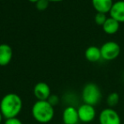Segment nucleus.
<instances>
[{
  "label": "nucleus",
  "instance_id": "7",
  "mask_svg": "<svg viewBox=\"0 0 124 124\" xmlns=\"http://www.w3.org/2000/svg\"><path fill=\"white\" fill-rule=\"evenodd\" d=\"M33 94L38 100H47L51 95L50 87L44 82H39L33 88Z\"/></svg>",
  "mask_w": 124,
  "mask_h": 124
},
{
  "label": "nucleus",
  "instance_id": "2",
  "mask_svg": "<svg viewBox=\"0 0 124 124\" xmlns=\"http://www.w3.org/2000/svg\"><path fill=\"white\" fill-rule=\"evenodd\" d=\"M33 118L40 123H48L51 122L54 116V108L48 100H38L31 108Z\"/></svg>",
  "mask_w": 124,
  "mask_h": 124
},
{
  "label": "nucleus",
  "instance_id": "11",
  "mask_svg": "<svg viewBox=\"0 0 124 124\" xmlns=\"http://www.w3.org/2000/svg\"><path fill=\"white\" fill-rule=\"evenodd\" d=\"M92 5L97 13L107 14L110 12L114 2L113 0H91Z\"/></svg>",
  "mask_w": 124,
  "mask_h": 124
},
{
  "label": "nucleus",
  "instance_id": "19",
  "mask_svg": "<svg viewBox=\"0 0 124 124\" xmlns=\"http://www.w3.org/2000/svg\"><path fill=\"white\" fill-rule=\"evenodd\" d=\"M48 2H52V3H59V2H62V1H64V0H48Z\"/></svg>",
  "mask_w": 124,
  "mask_h": 124
},
{
  "label": "nucleus",
  "instance_id": "6",
  "mask_svg": "<svg viewBox=\"0 0 124 124\" xmlns=\"http://www.w3.org/2000/svg\"><path fill=\"white\" fill-rule=\"evenodd\" d=\"M78 112L80 122L83 123H89L93 122L96 116V110L94 106L88 104L83 103L80 105L78 108Z\"/></svg>",
  "mask_w": 124,
  "mask_h": 124
},
{
  "label": "nucleus",
  "instance_id": "14",
  "mask_svg": "<svg viewBox=\"0 0 124 124\" xmlns=\"http://www.w3.org/2000/svg\"><path fill=\"white\" fill-rule=\"evenodd\" d=\"M119 100H120L119 94L117 93H116V92H113V93H110L107 96L106 103L110 108H112V107L116 106L119 103Z\"/></svg>",
  "mask_w": 124,
  "mask_h": 124
},
{
  "label": "nucleus",
  "instance_id": "1",
  "mask_svg": "<svg viewBox=\"0 0 124 124\" xmlns=\"http://www.w3.org/2000/svg\"><path fill=\"white\" fill-rule=\"evenodd\" d=\"M23 102L20 95L15 93L5 94L0 101V111L4 118L17 117L22 110Z\"/></svg>",
  "mask_w": 124,
  "mask_h": 124
},
{
  "label": "nucleus",
  "instance_id": "9",
  "mask_svg": "<svg viewBox=\"0 0 124 124\" xmlns=\"http://www.w3.org/2000/svg\"><path fill=\"white\" fill-rule=\"evenodd\" d=\"M109 14L110 17L118 21L120 24L124 23V0L114 2Z\"/></svg>",
  "mask_w": 124,
  "mask_h": 124
},
{
  "label": "nucleus",
  "instance_id": "15",
  "mask_svg": "<svg viewBox=\"0 0 124 124\" xmlns=\"http://www.w3.org/2000/svg\"><path fill=\"white\" fill-rule=\"evenodd\" d=\"M106 14L104 13H96L94 16V21L98 26H102L104 25V23L105 22V21L107 20Z\"/></svg>",
  "mask_w": 124,
  "mask_h": 124
},
{
  "label": "nucleus",
  "instance_id": "20",
  "mask_svg": "<svg viewBox=\"0 0 124 124\" xmlns=\"http://www.w3.org/2000/svg\"><path fill=\"white\" fill-rule=\"evenodd\" d=\"M3 118H4V116H3L2 113H1V111H0V123H1V122H2V121H3Z\"/></svg>",
  "mask_w": 124,
  "mask_h": 124
},
{
  "label": "nucleus",
  "instance_id": "4",
  "mask_svg": "<svg viewBox=\"0 0 124 124\" xmlns=\"http://www.w3.org/2000/svg\"><path fill=\"white\" fill-rule=\"evenodd\" d=\"M101 57L103 60L110 61L119 56L121 53V47L116 42L108 41L100 47Z\"/></svg>",
  "mask_w": 124,
  "mask_h": 124
},
{
  "label": "nucleus",
  "instance_id": "16",
  "mask_svg": "<svg viewBox=\"0 0 124 124\" xmlns=\"http://www.w3.org/2000/svg\"><path fill=\"white\" fill-rule=\"evenodd\" d=\"M35 4H36V8L38 10L43 11L45 9H47V8L48 7L49 2H48V0H38Z\"/></svg>",
  "mask_w": 124,
  "mask_h": 124
},
{
  "label": "nucleus",
  "instance_id": "22",
  "mask_svg": "<svg viewBox=\"0 0 124 124\" xmlns=\"http://www.w3.org/2000/svg\"><path fill=\"white\" fill-rule=\"evenodd\" d=\"M122 124H124V123H122Z\"/></svg>",
  "mask_w": 124,
  "mask_h": 124
},
{
  "label": "nucleus",
  "instance_id": "12",
  "mask_svg": "<svg viewBox=\"0 0 124 124\" xmlns=\"http://www.w3.org/2000/svg\"><path fill=\"white\" fill-rule=\"evenodd\" d=\"M84 56L85 59L91 63H96V62L100 61L102 59L100 48L93 46V45L88 47L84 52Z\"/></svg>",
  "mask_w": 124,
  "mask_h": 124
},
{
  "label": "nucleus",
  "instance_id": "5",
  "mask_svg": "<svg viewBox=\"0 0 124 124\" xmlns=\"http://www.w3.org/2000/svg\"><path fill=\"white\" fill-rule=\"evenodd\" d=\"M100 124H122L119 114L113 108H105L99 115Z\"/></svg>",
  "mask_w": 124,
  "mask_h": 124
},
{
  "label": "nucleus",
  "instance_id": "17",
  "mask_svg": "<svg viewBox=\"0 0 124 124\" xmlns=\"http://www.w3.org/2000/svg\"><path fill=\"white\" fill-rule=\"evenodd\" d=\"M48 102L52 105V106L54 107L55 105H57L60 102V97L58 96L57 94H51L49 97H48Z\"/></svg>",
  "mask_w": 124,
  "mask_h": 124
},
{
  "label": "nucleus",
  "instance_id": "8",
  "mask_svg": "<svg viewBox=\"0 0 124 124\" xmlns=\"http://www.w3.org/2000/svg\"><path fill=\"white\" fill-rule=\"evenodd\" d=\"M62 120H63V124H78L80 120L78 109L71 105L66 107L62 114Z\"/></svg>",
  "mask_w": 124,
  "mask_h": 124
},
{
  "label": "nucleus",
  "instance_id": "10",
  "mask_svg": "<svg viewBox=\"0 0 124 124\" xmlns=\"http://www.w3.org/2000/svg\"><path fill=\"white\" fill-rule=\"evenodd\" d=\"M13 58V49L7 43L0 44V66H6Z\"/></svg>",
  "mask_w": 124,
  "mask_h": 124
},
{
  "label": "nucleus",
  "instance_id": "13",
  "mask_svg": "<svg viewBox=\"0 0 124 124\" xmlns=\"http://www.w3.org/2000/svg\"><path fill=\"white\" fill-rule=\"evenodd\" d=\"M120 28V23L116 21L115 19L110 17L107 18L105 22L102 26V29L105 31V33L108 35H114L119 31Z\"/></svg>",
  "mask_w": 124,
  "mask_h": 124
},
{
  "label": "nucleus",
  "instance_id": "21",
  "mask_svg": "<svg viewBox=\"0 0 124 124\" xmlns=\"http://www.w3.org/2000/svg\"><path fill=\"white\" fill-rule=\"evenodd\" d=\"M28 1H29V2H31V3H33V4H36L38 0H28Z\"/></svg>",
  "mask_w": 124,
  "mask_h": 124
},
{
  "label": "nucleus",
  "instance_id": "3",
  "mask_svg": "<svg viewBox=\"0 0 124 124\" xmlns=\"http://www.w3.org/2000/svg\"><path fill=\"white\" fill-rule=\"evenodd\" d=\"M102 98V93L100 87L93 83H88L84 85L82 91V99L84 104L95 106L100 103Z\"/></svg>",
  "mask_w": 124,
  "mask_h": 124
},
{
  "label": "nucleus",
  "instance_id": "18",
  "mask_svg": "<svg viewBox=\"0 0 124 124\" xmlns=\"http://www.w3.org/2000/svg\"><path fill=\"white\" fill-rule=\"evenodd\" d=\"M4 124H23L22 122L17 117H13V118H8L5 120Z\"/></svg>",
  "mask_w": 124,
  "mask_h": 124
}]
</instances>
